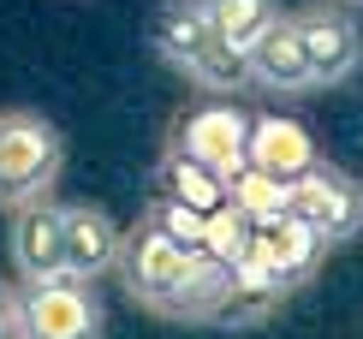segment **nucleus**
Masks as SVG:
<instances>
[{
	"label": "nucleus",
	"mask_w": 363,
	"mask_h": 339,
	"mask_svg": "<svg viewBox=\"0 0 363 339\" xmlns=\"http://www.w3.org/2000/svg\"><path fill=\"white\" fill-rule=\"evenodd\" d=\"M6 321H12V280H0V339H6Z\"/></svg>",
	"instance_id": "6ab92c4d"
},
{
	"label": "nucleus",
	"mask_w": 363,
	"mask_h": 339,
	"mask_svg": "<svg viewBox=\"0 0 363 339\" xmlns=\"http://www.w3.org/2000/svg\"><path fill=\"white\" fill-rule=\"evenodd\" d=\"M12 274L18 280L66 274V203L36 196V203L12 209Z\"/></svg>",
	"instance_id": "0eeeda50"
},
{
	"label": "nucleus",
	"mask_w": 363,
	"mask_h": 339,
	"mask_svg": "<svg viewBox=\"0 0 363 339\" xmlns=\"http://www.w3.org/2000/svg\"><path fill=\"white\" fill-rule=\"evenodd\" d=\"M119 262V221L96 203H66V274L96 286Z\"/></svg>",
	"instance_id": "f8f14e48"
},
{
	"label": "nucleus",
	"mask_w": 363,
	"mask_h": 339,
	"mask_svg": "<svg viewBox=\"0 0 363 339\" xmlns=\"http://www.w3.org/2000/svg\"><path fill=\"white\" fill-rule=\"evenodd\" d=\"M286 214H298L304 226L334 244H352L363 233V184L345 173V167H328V161H310L304 173L286 184Z\"/></svg>",
	"instance_id": "20e7f679"
},
{
	"label": "nucleus",
	"mask_w": 363,
	"mask_h": 339,
	"mask_svg": "<svg viewBox=\"0 0 363 339\" xmlns=\"http://www.w3.org/2000/svg\"><path fill=\"white\" fill-rule=\"evenodd\" d=\"M256 250H262L274 268L286 274V286H304L322 274V262H328V238L315 233V226H304L298 214H274V221H262L256 226Z\"/></svg>",
	"instance_id": "ddd939ff"
},
{
	"label": "nucleus",
	"mask_w": 363,
	"mask_h": 339,
	"mask_svg": "<svg viewBox=\"0 0 363 339\" xmlns=\"http://www.w3.org/2000/svg\"><path fill=\"white\" fill-rule=\"evenodd\" d=\"M6 339H101V298L89 280H12Z\"/></svg>",
	"instance_id": "7ed1b4c3"
},
{
	"label": "nucleus",
	"mask_w": 363,
	"mask_h": 339,
	"mask_svg": "<svg viewBox=\"0 0 363 339\" xmlns=\"http://www.w3.org/2000/svg\"><path fill=\"white\" fill-rule=\"evenodd\" d=\"M208 6H215V30H220L226 42H233L238 54H245L250 42L262 36V30L274 24V18H280V6H274V0H208Z\"/></svg>",
	"instance_id": "a211bd4d"
},
{
	"label": "nucleus",
	"mask_w": 363,
	"mask_h": 339,
	"mask_svg": "<svg viewBox=\"0 0 363 339\" xmlns=\"http://www.w3.org/2000/svg\"><path fill=\"white\" fill-rule=\"evenodd\" d=\"M60 167H66V137L30 107H6L0 113V209L54 196Z\"/></svg>",
	"instance_id": "f03ea898"
},
{
	"label": "nucleus",
	"mask_w": 363,
	"mask_h": 339,
	"mask_svg": "<svg viewBox=\"0 0 363 339\" xmlns=\"http://www.w3.org/2000/svg\"><path fill=\"white\" fill-rule=\"evenodd\" d=\"M292 30H298V48H304V66H310V84H315V89L345 84V78L357 72V60H363V30L352 24V12H345V6L315 0V6L292 12Z\"/></svg>",
	"instance_id": "39448f33"
},
{
	"label": "nucleus",
	"mask_w": 363,
	"mask_h": 339,
	"mask_svg": "<svg viewBox=\"0 0 363 339\" xmlns=\"http://www.w3.org/2000/svg\"><path fill=\"white\" fill-rule=\"evenodd\" d=\"M256 244V221L245 209H233V203H220V209H208L203 214V250L215 256V262H226V268H233L238 256H245Z\"/></svg>",
	"instance_id": "f3484780"
},
{
	"label": "nucleus",
	"mask_w": 363,
	"mask_h": 339,
	"mask_svg": "<svg viewBox=\"0 0 363 339\" xmlns=\"http://www.w3.org/2000/svg\"><path fill=\"white\" fill-rule=\"evenodd\" d=\"M220 42L226 36L215 30V6H208V0H167V6L155 12V54L167 60L179 78H191Z\"/></svg>",
	"instance_id": "1a4fd4ad"
},
{
	"label": "nucleus",
	"mask_w": 363,
	"mask_h": 339,
	"mask_svg": "<svg viewBox=\"0 0 363 339\" xmlns=\"http://www.w3.org/2000/svg\"><path fill=\"white\" fill-rule=\"evenodd\" d=\"M125 298L149 316L167 321H191V328H208L220 310L226 291V262H215L208 250H179L149 226H131L119 233V262H113Z\"/></svg>",
	"instance_id": "f257e3e1"
},
{
	"label": "nucleus",
	"mask_w": 363,
	"mask_h": 339,
	"mask_svg": "<svg viewBox=\"0 0 363 339\" xmlns=\"http://www.w3.org/2000/svg\"><path fill=\"white\" fill-rule=\"evenodd\" d=\"M155 191L179 196V203H191L196 214H208V209L226 203V179L215 173V167H203L196 155H185L179 143L161 149V161H155Z\"/></svg>",
	"instance_id": "4468645a"
},
{
	"label": "nucleus",
	"mask_w": 363,
	"mask_h": 339,
	"mask_svg": "<svg viewBox=\"0 0 363 339\" xmlns=\"http://www.w3.org/2000/svg\"><path fill=\"white\" fill-rule=\"evenodd\" d=\"M245 137H250V113L233 96H203L191 113H179V126L167 143H179L185 155H196L203 167H215L226 179L233 167H245Z\"/></svg>",
	"instance_id": "423d86ee"
},
{
	"label": "nucleus",
	"mask_w": 363,
	"mask_h": 339,
	"mask_svg": "<svg viewBox=\"0 0 363 339\" xmlns=\"http://www.w3.org/2000/svg\"><path fill=\"white\" fill-rule=\"evenodd\" d=\"M138 226L161 233L167 244H179V250H203V214H196L191 203H179V196H167V191H149Z\"/></svg>",
	"instance_id": "dca6fc26"
},
{
	"label": "nucleus",
	"mask_w": 363,
	"mask_h": 339,
	"mask_svg": "<svg viewBox=\"0 0 363 339\" xmlns=\"http://www.w3.org/2000/svg\"><path fill=\"white\" fill-rule=\"evenodd\" d=\"M286 184L292 179H274V173H262V167H233L226 173V203L233 209H245L256 226L262 221H274V214H286Z\"/></svg>",
	"instance_id": "2eb2a0df"
},
{
	"label": "nucleus",
	"mask_w": 363,
	"mask_h": 339,
	"mask_svg": "<svg viewBox=\"0 0 363 339\" xmlns=\"http://www.w3.org/2000/svg\"><path fill=\"white\" fill-rule=\"evenodd\" d=\"M245 161L262 167V173L274 179H298L310 161H322V149H315V137L304 119L292 113H256L250 119V137H245Z\"/></svg>",
	"instance_id": "9b49d317"
},
{
	"label": "nucleus",
	"mask_w": 363,
	"mask_h": 339,
	"mask_svg": "<svg viewBox=\"0 0 363 339\" xmlns=\"http://www.w3.org/2000/svg\"><path fill=\"white\" fill-rule=\"evenodd\" d=\"M245 72H250V89H268V96H304V89H315L304 48H298V30L286 12L245 48Z\"/></svg>",
	"instance_id": "9d476101"
},
{
	"label": "nucleus",
	"mask_w": 363,
	"mask_h": 339,
	"mask_svg": "<svg viewBox=\"0 0 363 339\" xmlns=\"http://www.w3.org/2000/svg\"><path fill=\"white\" fill-rule=\"evenodd\" d=\"M286 291H292L286 274L250 244V250L226 268V291H220V310H215L208 328H256V321H268L286 304Z\"/></svg>",
	"instance_id": "6e6552de"
}]
</instances>
